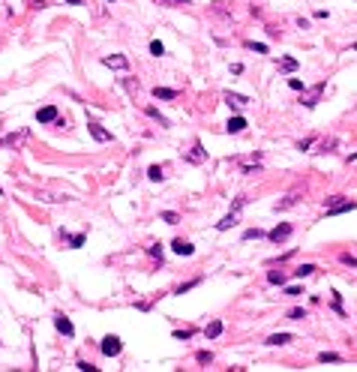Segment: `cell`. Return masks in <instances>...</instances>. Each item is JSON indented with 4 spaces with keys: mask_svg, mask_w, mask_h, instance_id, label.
Listing matches in <instances>:
<instances>
[{
    "mask_svg": "<svg viewBox=\"0 0 357 372\" xmlns=\"http://www.w3.org/2000/svg\"><path fill=\"white\" fill-rule=\"evenodd\" d=\"M99 351H102L105 357H117V354L123 351V342H120V336H111V333H108V336L99 342Z\"/></svg>",
    "mask_w": 357,
    "mask_h": 372,
    "instance_id": "6da1fadb",
    "label": "cell"
},
{
    "mask_svg": "<svg viewBox=\"0 0 357 372\" xmlns=\"http://www.w3.org/2000/svg\"><path fill=\"white\" fill-rule=\"evenodd\" d=\"M291 231H294V228H291V222H279L273 231H267V240H270V243H282V240H288V237H291Z\"/></svg>",
    "mask_w": 357,
    "mask_h": 372,
    "instance_id": "7a4b0ae2",
    "label": "cell"
},
{
    "mask_svg": "<svg viewBox=\"0 0 357 372\" xmlns=\"http://www.w3.org/2000/svg\"><path fill=\"white\" fill-rule=\"evenodd\" d=\"M222 99H225V105H228V108H234V111H240V108H246V105H249V96H240V93H231V90H228Z\"/></svg>",
    "mask_w": 357,
    "mask_h": 372,
    "instance_id": "3957f363",
    "label": "cell"
},
{
    "mask_svg": "<svg viewBox=\"0 0 357 372\" xmlns=\"http://www.w3.org/2000/svg\"><path fill=\"white\" fill-rule=\"evenodd\" d=\"M54 327H57L63 336H75V327H72V321H69L63 312H57V315H54Z\"/></svg>",
    "mask_w": 357,
    "mask_h": 372,
    "instance_id": "277c9868",
    "label": "cell"
},
{
    "mask_svg": "<svg viewBox=\"0 0 357 372\" xmlns=\"http://www.w3.org/2000/svg\"><path fill=\"white\" fill-rule=\"evenodd\" d=\"M36 120H39V123H54V120H57V105L39 108V111H36Z\"/></svg>",
    "mask_w": 357,
    "mask_h": 372,
    "instance_id": "5b68a950",
    "label": "cell"
},
{
    "mask_svg": "<svg viewBox=\"0 0 357 372\" xmlns=\"http://www.w3.org/2000/svg\"><path fill=\"white\" fill-rule=\"evenodd\" d=\"M27 138V129H18V132H9V135H3L0 138V147H15L18 141H24Z\"/></svg>",
    "mask_w": 357,
    "mask_h": 372,
    "instance_id": "8992f818",
    "label": "cell"
},
{
    "mask_svg": "<svg viewBox=\"0 0 357 372\" xmlns=\"http://www.w3.org/2000/svg\"><path fill=\"white\" fill-rule=\"evenodd\" d=\"M327 210V216H336V213H348V210H357V201H339V204H333V207H324Z\"/></svg>",
    "mask_w": 357,
    "mask_h": 372,
    "instance_id": "52a82bcc",
    "label": "cell"
},
{
    "mask_svg": "<svg viewBox=\"0 0 357 372\" xmlns=\"http://www.w3.org/2000/svg\"><path fill=\"white\" fill-rule=\"evenodd\" d=\"M102 63L111 66V69H126V66H129V57H123V54H111V57H102Z\"/></svg>",
    "mask_w": 357,
    "mask_h": 372,
    "instance_id": "ba28073f",
    "label": "cell"
},
{
    "mask_svg": "<svg viewBox=\"0 0 357 372\" xmlns=\"http://www.w3.org/2000/svg\"><path fill=\"white\" fill-rule=\"evenodd\" d=\"M246 126H249V123H246V117H240V114H237V117H228V123H225V129H228L231 135H237V132H243Z\"/></svg>",
    "mask_w": 357,
    "mask_h": 372,
    "instance_id": "9c48e42d",
    "label": "cell"
},
{
    "mask_svg": "<svg viewBox=\"0 0 357 372\" xmlns=\"http://www.w3.org/2000/svg\"><path fill=\"white\" fill-rule=\"evenodd\" d=\"M87 129H90V135H93L96 141H114V135H111L108 129H102L99 123H87Z\"/></svg>",
    "mask_w": 357,
    "mask_h": 372,
    "instance_id": "30bf717a",
    "label": "cell"
},
{
    "mask_svg": "<svg viewBox=\"0 0 357 372\" xmlns=\"http://www.w3.org/2000/svg\"><path fill=\"white\" fill-rule=\"evenodd\" d=\"M324 87H327L324 81H321V84H315V87H312V93L303 99V105H306V108H315V105H318V96H321V90H324Z\"/></svg>",
    "mask_w": 357,
    "mask_h": 372,
    "instance_id": "8fae6325",
    "label": "cell"
},
{
    "mask_svg": "<svg viewBox=\"0 0 357 372\" xmlns=\"http://www.w3.org/2000/svg\"><path fill=\"white\" fill-rule=\"evenodd\" d=\"M144 114H147V117H153V120H156L159 126H165V129L171 126V120H168L165 114H159V108H153V105H147V108H144Z\"/></svg>",
    "mask_w": 357,
    "mask_h": 372,
    "instance_id": "7c38bea8",
    "label": "cell"
},
{
    "mask_svg": "<svg viewBox=\"0 0 357 372\" xmlns=\"http://www.w3.org/2000/svg\"><path fill=\"white\" fill-rule=\"evenodd\" d=\"M204 156H207V150H204V144H201V141H195L186 159H189V162H204Z\"/></svg>",
    "mask_w": 357,
    "mask_h": 372,
    "instance_id": "4fadbf2b",
    "label": "cell"
},
{
    "mask_svg": "<svg viewBox=\"0 0 357 372\" xmlns=\"http://www.w3.org/2000/svg\"><path fill=\"white\" fill-rule=\"evenodd\" d=\"M171 249H174L177 255H192V252H195V246H192L189 240H180V237H177V240L171 243Z\"/></svg>",
    "mask_w": 357,
    "mask_h": 372,
    "instance_id": "5bb4252c",
    "label": "cell"
},
{
    "mask_svg": "<svg viewBox=\"0 0 357 372\" xmlns=\"http://www.w3.org/2000/svg\"><path fill=\"white\" fill-rule=\"evenodd\" d=\"M180 90H171V87H153V99H177Z\"/></svg>",
    "mask_w": 357,
    "mask_h": 372,
    "instance_id": "9a60e30c",
    "label": "cell"
},
{
    "mask_svg": "<svg viewBox=\"0 0 357 372\" xmlns=\"http://www.w3.org/2000/svg\"><path fill=\"white\" fill-rule=\"evenodd\" d=\"M231 225H237V213H234V210H231L228 216H222V219L216 222V231H228Z\"/></svg>",
    "mask_w": 357,
    "mask_h": 372,
    "instance_id": "2e32d148",
    "label": "cell"
},
{
    "mask_svg": "<svg viewBox=\"0 0 357 372\" xmlns=\"http://www.w3.org/2000/svg\"><path fill=\"white\" fill-rule=\"evenodd\" d=\"M219 333H222V321H219V318H213V321L204 327V336H207V339H216Z\"/></svg>",
    "mask_w": 357,
    "mask_h": 372,
    "instance_id": "e0dca14e",
    "label": "cell"
},
{
    "mask_svg": "<svg viewBox=\"0 0 357 372\" xmlns=\"http://www.w3.org/2000/svg\"><path fill=\"white\" fill-rule=\"evenodd\" d=\"M291 339H294L291 333H273V336H267V345H273V348H276V345H288Z\"/></svg>",
    "mask_w": 357,
    "mask_h": 372,
    "instance_id": "ac0fdd59",
    "label": "cell"
},
{
    "mask_svg": "<svg viewBox=\"0 0 357 372\" xmlns=\"http://www.w3.org/2000/svg\"><path fill=\"white\" fill-rule=\"evenodd\" d=\"M279 72H297V60L294 57H279Z\"/></svg>",
    "mask_w": 357,
    "mask_h": 372,
    "instance_id": "d6986e66",
    "label": "cell"
},
{
    "mask_svg": "<svg viewBox=\"0 0 357 372\" xmlns=\"http://www.w3.org/2000/svg\"><path fill=\"white\" fill-rule=\"evenodd\" d=\"M345 357L342 354H336V351H321L318 354V363H342Z\"/></svg>",
    "mask_w": 357,
    "mask_h": 372,
    "instance_id": "ffe728a7",
    "label": "cell"
},
{
    "mask_svg": "<svg viewBox=\"0 0 357 372\" xmlns=\"http://www.w3.org/2000/svg\"><path fill=\"white\" fill-rule=\"evenodd\" d=\"M300 201V195H288V198H282V201H276V213L279 210H288V207H294Z\"/></svg>",
    "mask_w": 357,
    "mask_h": 372,
    "instance_id": "44dd1931",
    "label": "cell"
},
{
    "mask_svg": "<svg viewBox=\"0 0 357 372\" xmlns=\"http://www.w3.org/2000/svg\"><path fill=\"white\" fill-rule=\"evenodd\" d=\"M315 270H318V267H315V264H300V267H297V270H294V276H297V279H306V276H312V273H315Z\"/></svg>",
    "mask_w": 357,
    "mask_h": 372,
    "instance_id": "7402d4cb",
    "label": "cell"
},
{
    "mask_svg": "<svg viewBox=\"0 0 357 372\" xmlns=\"http://www.w3.org/2000/svg\"><path fill=\"white\" fill-rule=\"evenodd\" d=\"M261 237H267V231H261V228H246L243 231V240H261Z\"/></svg>",
    "mask_w": 357,
    "mask_h": 372,
    "instance_id": "603a6c76",
    "label": "cell"
},
{
    "mask_svg": "<svg viewBox=\"0 0 357 372\" xmlns=\"http://www.w3.org/2000/svg\"><path fill=\"white\" fill-rule=\"evenodd\" d=\"M267 282H270V285H285V273H282V270H270V273H267Z\"/></svg>",
    "mask_w": 357,
    "mask_h": 372,
    "instance_id": "cb8c5ba5",
    "label": "cell"
},
{
    "mask_svg": "<svg viewBox=\"0 0 357 372\" xmlns=\"http://www.w3.org/2000/svg\"><path fill=\"white\" fill-rule=\"evenodd\" d=\"M225 6H228V3H213V12H216V15H219V18H225V21H231V18H234V15H231V12H228V9H225Z\"/></svg>",
    "mask_w": 357,
    "mask_h": 372,
    "instance_id": "d4e9b609",
    "label": "cell"
},
{
    "mask_svg": "<svg viewBox=\"0 0 357 372\" xmlns=\"http://www.w3.org/2000/svg\"><path fill=\"white\" fill-rule=\"evenodd\" d=\"M147 177H150V180H162V177H165V168H162V165H150V168H147Z\"/></svg>",
    "mask_w": 357,
    "mask_h": 372,
    "instance_id": "484cf974",
    "label": "cell"
},
{
    "mask_svg": "<svg viewBox=\"0 0 357 372\" xmlns=\"http://www.w3.org/2000/svg\"><path fill=\"white\" fill-rule=\"evenodd\" d=\"M201 285V276H195V279H189V282H183L180 288H177V294H186V291H192V288H198Z\"/></svg>",
    "mask_w": 357,
    "mask_h": 372,
    "instance_id": "4316f807",
    "label": "cell"
},
{
    "mask_svg": "<svg viewBox=\"0 0 357 372\" xmlns=\"http://www.w3.org/2000/svg\"><path fill=\"white\" fill-rule=\"evenodd\" d=\"M243 45H246L249 51H255V54H267V45H264V42H252V39H249V42H243Z\"/></svg>",
    "mask_w": 357,
    "mask_h": 372,
    "instance_id": "83f0119b",
    "label": "cell"
},
{
    "mask_svg": "<svg viewBox=\"0 0 357 372\" xmlns=\"http://www.w3.org/2000/svg\"><path fill=\"white\" fill-rule=\"evenodd\" d=\"M63 237H66V240L72 243V249H78V246H84V234H66V231H63Z\"/></svg>",
    "mask_w": 357,
    "mask_h": 372,
    "instance_id": "f1b7e54d",
    "label": "cell"
},
{
    "mask_svg": "<svg viewBox=\"0 0 357 372\" xmlns=\"http://www.w3.org/2000/svg\"><path fill=\"white\" fill-rule=\"evenodd\" d=\"M147 255L150 258H159V264H162V243H150L147 246Z\"/></svg>",
    "mask_w": 357,
    "mask_h": 372,
    "instance_id": "f546056e",
    "label": "cell"
},
{
    "mask_svg": "<svg viewBox=\"0 0 357 372\" xmlns=\"http://www.w3.org/2000/svg\"><path fill=\"white\" fill-rule=\"evenodd\" d=\"M150 54H153V57H162V54H165V45H162L159 39H153V42H150Z\"/></svg>",
    "mask_w": 357,
    "mask_h": 372,
    "instance_id": "4dcf8cb0",
    "label": "cell"
},
{
    "mask_svg": "<svg viewBox=\"0 0 357 372\" xmlns=\"http://www.w3.org/2000/svg\"><path fill=\"white\" fill-rule=\"evenodd\" d=\"M303 318H306V309H300V306L288 309V321H303Z\"/></svg>",
    "mask_w": 357,
    "mask_h": 372,
    "instance_id": "1f68e13d",
    "label": "cell"
},
{
    "mask_svg": "<svg viewBox=\"0 0 357 372\" xmlns=\"http://www.w3.org/2000/svg\"><path fill=\"white\" fill-rule=\"evenodd\" d=\"M195 360H198L201 366H207V363H213V351H198V354H195Z\"/></svg>",
    "mask_w": 357,
    "mask_h": 372,
    "instance_id": "d6a6232c",
    "label": "cell"
},
{
    "mask_svg": "<svg viewBox=\"0 0 357 372\" xmlns=\"http://www.w3.org/2000/svg\"><path fill=\"white\" fill-rule=\"evenodd\" d=\"M339 261H342L345 267H354V270H357V258L351 255V252H342V255H339Z\"/></svg>",
    "mask_w": 357,
    "mask_h": 372,
    "instance_id": "836d02e7",
    "label": "cell"
},
{
    "mask_svg": "<svg viewBox=\"0 0 357 372\" xmlns=\"http://www.w3.org/2000/svg\"><path fill=\"white\" fill-rule=\"evenodd\" d=\"M162 222H168V225H177V222H180V216H177L174 210H165V213H162Z\"/></svg>",
    "mask_w": 357,
    "mask_h": 372,
    "instance_id": "e575fe53",
    "label": "cell"
},
{
    "mask_svg": "<svg viewBox=\"0 0 357 372\" xmlns=\"http://www.w3.org/2000/svg\"><path fill=\"white\" fill-rule=\"evenodd\" d=\"M192 333H195V330H192V327H186V330H174L171 336H174V339H192Z\"/></svg>",
    "mask_w": 357,
    "mask_h": 372,
    "instance_id": "d590c367",
    "label": "cell"
},
{
    "mask_svg": "<svg viewBox=\"0 0 357 372\" xmlns=\"http://www.w3.org/2000/svg\"><path fill=\"white\" fill-rule=\"evenodd\" d=\"M336 144H339L336 138H327V141H321V153H330V150H333Z\"/></svg>",
    "mask_w": 357,
    "mask_h": 372,
    "instance_id": "8d00e7d4",
    "label": "cell"
},
{
    "mask_svg": "<svg viewBox=\"0 0 357 372\" xmlns=\"http://www.w3.org/2000/svg\"><path fill=\"white\" fill-rule=\"evenodd\" d=\"M240 171L243 174H261V165L255 162V165H240Z\"/></svg>",
    "mask_w": 357,
    "mask_h": 372,
    "instance_id": "74e56055",
    "label": "cell"
},
{
    "mask_svg": "<svg viewBox=\"0 0 357 372\" xmlns=\"http://www.w3.org/2000/svg\"><path fill=\"white\" fill-rule=\"evenodd\" d=\"M291 255H294V249H291V252H285V255H276V258H270L267 264H285V261H288Z\"/></svg>",
    "mask_w": 357,
    "mask_h": 372,
    "instance_id": "f35d334b",
    "label": "cell"
},
{
    "mask_svg": "<svg viewBox=\"0 0 357 372\" xmlns=\"http://www.w3.org/2000/svg\"><path fill=\"white\" fill-rule=\"evenodd\" d=\"M300 294H303L300 285H288V288H285V297H300Z\"/></svg>",
    "mask_w": 357,
    "mask_h": 372,
    "instance_id": "ab89813d",
    "label": "cell"
},
{
    "mask_svg": "<svg viewBox=\"0 0 357 372\" xmlns=\"http://www.w3.org/2000/svg\"><path fill=\"white\" fill-rule=\"evenodd\" d=\"M333 309H336L339 315H345V309H342V294H336V291H333Z\"/></svg>",
    "mask_w": 357,
    "mask_h": 372,
    "instance_id": "60d3db41",
    "label": "cell"
},
{
    "mask_svg": "<svg viewBox=\"0 0 357 372\" xmlns=\"http://www.w3.org/2000/svg\"><path fill=\"white\" fill-rule=\"evenodd\" d=\"M288 87H291V90H306V84H303L300 78H288Z\"/></svg>",
    "mask_w": 357,
    "mask_h": 372,
    "instance_id": "b9f144b4",
    "label": "cell"
},
{
    "mask_svg": "<svg viewBox=\"0 0 357 372\" xmlns=\"http://www.w3.org/2000/svg\"><path fill=\"white\" fill-rule=\"evenodd\" d=\"M75 366H78L81 372H96V366H93V363H87V360H78Z\"/></svg>",
    "mask_w": 357,
    "mask_h": 372,
    "instance_id": "7bdbcfd3",
    "label": "cell"
},
{
    "mask_svg": "<svg viewBox=\"0 0 357 372\" xmlns=\"http://www.w3.org/2000/svg\"><path fill=\"white\" fill-rule=\"evenodd\" d=\"M315 144V138H303V141H297V150H309Z\"/></svg>",
    "mask_w": 357,
    "mask_h": 372,
    "instance_id": "ee69618b",
    "label": "cell"
},
{
    "mask_svg": "<svg viewBox=\"0 0 357 372\" xmlns=\"http://www.w3.org/2000/svg\"><path fill=\"white\" fill-rule=\"evenodd\" d=\"M63 3H69V6H84V0H63Z\"/></svg>",
    "mask_w": 357,
    "mask_h": 372,
    "instance_id": "f6af8a7d",
    "label": "cell"
},
{
    "mask_svg": "<svg viewBox=\"0 0 357 372\" xmlns=\"http://www.w3.org/2000/svg\"><path fill=\"white\" fill-rule=\"evenodd\" d=\"M168 6H177V3H192V0H165Z\"/></svg>",
    "mask_w": 357,
    "mask_h": 372,
    "instance_id": "bcb514c9",
    "label": "cell"
},
{
    "mask_svg": "<svg viewBox=\"0 0 357 372\" xmlns=\"http://www.w3.org/2000/svg\"><path fill=\"white\" fill-rule=\"evenodd\" d=\"M351 48H354V51H357V42H354V45H351Z\"/></svg>",
    "mask_w": 357,
    "mask_h": 372,
    "instance_id": "7dc6e473",
    "label": "cell"
},
{
    "mask_svg": "<svg viewBox=\"0 0 357 372\" xmlns=\"http://www.w3.org/2000/svg\"><path fill=\"white\" fill-rule=\"evenodd\" d=\"M108 3H114V0H108Z\"/></svg>",
    "mask_w": 357,
    "mask_h": 372,
    "instance_id": "c3c4849f",
    "label": "cell"
},
{
    "mask_svg": "<svg viewBox=\"0 0 357 372\" xmlns=\"http://www.w3.org/2000/svg\"><path fill=\"white\" fill-rule=\"evenodd\" d=\"M0 195H3V189H0Z\"/></svg>",
    "mask_w": 357,
    "mask_h": 372,
    "instance_id": "681fc988",
    "label": "cell"
}]
</instances>
